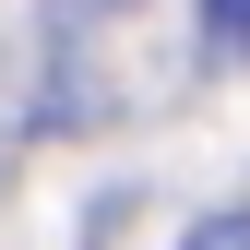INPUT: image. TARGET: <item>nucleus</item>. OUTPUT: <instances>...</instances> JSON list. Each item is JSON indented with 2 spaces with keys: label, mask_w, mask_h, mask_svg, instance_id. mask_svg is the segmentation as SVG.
Segmentation results:
<instances>
[{
  "label": "nucleus",
  "mask_w": 250,
  "mask_h": 250,
  "mask_svg": "<svg viewBox=\"0 0 250 250\" xmlns=\"http://www.w3.org/2000/svg\"><path fill=\"white\" fill-rule=\"evenodd\" d=\"M203 24H214L227 48H250V0H203Z\"/></svg>",
  "instance_id": "obj_2"
},
{
  "label": "nucleus",
  "mask_w": 250,
  "mask_h": 250,
  "mask_svg": "<svg viewBox=\"0 0 250 250\" xmlns=\"http://www.w3.org/2000/svg\"><path fill=\"white\" fill-rule=\"evenodd\" d=\"M179 250H250V214H214V227H191Z\"/></svg>",
  "instance_id": "obj_1"
}]
</instances>
